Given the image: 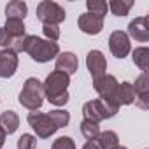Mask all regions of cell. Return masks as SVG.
<instances>
[{"label":"cell","mask_w":149,"mask_h":149,"mask_svg":"<svg viewBox=\"0 0 149 149\" xmlns=\"http://www.w3.org/2000/svg\"><path fill=\"white\" fill-rule=\"evenodd\" d=\"M68 84H70V76L58 72V70H53L42 83L44 97L49 100V104L61 107L68 102V91H67Z\"/></svg>","instance_id":"obj_1"},{"label":"cell","mask_w":149,"mask_h":149,"mask_svg":"<svg viewBox=\"0 0 149 149\" xmlns=\"http://www.w3.org/2000/svg\"><path fill=\"white\" fill-rule=\"evenodd\" d=\"M25 53H28L30 58L37 63H47L60 54V46L56 42L40 39L37 35H26Z\"/></svg>","instance_id":"obj_2"},{"label":"cell","mask_w":149,"mask_h":149,"mask_svg":"<svg viewBox=\"0 0 149 149\" xmlns=\"http://www.w3.org/2000/svg\"><path fill=\"white\" fill-rule=\"evenodd\" d=\"M18 102L28 109V111H39L44 104V88H42V83L37 79V77H28L23 84V90L19 91V97H18Z\"/></svg>","instance_id":"obj_3"},{"label":"cell","mask_w":149,"mask_h":149,"mask_svg":"<svg viewBox=\"0 0 149 149\" xmlns=\"http://www.w3.org/2000/svg\"><path fill=\"white\" fill-rule=\"evenodd\" d=\"M119 111V105L118 104H112V102H107L104 98H97V100H90L83 105V116L84 119H90V121H95V123H100L107 118H112L116 116Z\"/></svg>","instance_id":"obj_4"},{"label":"cell","mask_w":149,"mask_h":149,"mask_svg":"<svg viewBox=\"0 0 149 149\" xmlns=\"http://www.w3.org/2000/svg\"><path fill=\"white\" fill-rule=\"evenodd\" d=\"M35 14L37 19L42 21L44 25H60L67 18L65 9L56 2H51V0H42L35 9Z\"/></svg>","instance_id":"obj_5"},{"label":"cell","mask_w":149,"mask_h":149,"mask_svg":"<svg viewBox=\"0 0 149 149\" xmlns=\"http://www.w3.org/2000/svg\"><path fill=\"white\" fill-rule=\"evenodd\" d=\"M26 119H28V125L33 128V132L37 133L39 139H49L58 130V126L49 118V114H44V112H30Z\"/></svg>","instance_id":"obj_6"},{"label":"cell","mask_w":149,"mask_h":149,"mask_svg":"<svg viewBox=\"0 0 149 149\" xmlns=\"http://www.w3.org/2000/svg\"><path fill=\"white\" fill-rule=\"evenodd\" d=\"M118 79L114 76H111V74H105V76H102L100 79L93 81V88L97 90V93L100 95V98L107 100V102H112V104H118ZM119 105V104H118Z\"/></svg>","instance_id":"obj_7"},{"label":"cell","mask_w":149,"mask_h":149,"mask_svg":"<svg viewBox=\"0 0 149 149\" xmlns=\"http://www.w3.org/2000/svg\"><path fill=\"white\" fill-rule=\"evenodd\" d=\"M109 47H111V53L116 56V58H125L130 51H132V44H130V37L128 33H125L123 30H116L111 33L109 37Z\"/></svg>","instance_id":"obj_8"},{"label":"cell","mask_w":149,"mask_h":149,"mask_svg":"<svg viewBox=\"0 0 149 149\" xmlns=\"http://www.w3.org/2000/svg\"><path fill=\"white\" fill-rule=\"evenodd\" d=\"M86 67L90 70V76L93 77V81L100 79L102 76H105V70H107V61H105V56L102 51L98 49H93L88 53L86 56Z\"/></svg>","instance_id":"obj_9"},{"label":"cell","mask_w":149,"mask_h":149,"mask_svg":"<svg viewBox=\"0 0 149 149\" xmlns=\"http://www.w3.org/2000/svg\"><path fill=\"white\" fill-rule=\"evenodd\" d=\"M18 53H14L11 47L0 51V77L2 79H9L13 77L16 70H18Z\"/></svg>","instance_id":"obj_10"},{"label":"cell","mask_w":149,"mask_h":149,"mask_svg":"<svg viewBox=\"0 0 149 149\" xmlns=\"http://www.w3.org/2000/svg\"><path fill=\"white\" fill-rule=\"evenodd\" d=\"M77 26L86 35H98L104 30V18H98L91 13H84L77 18Z\"/></svg>","instance_id":"obj_11"},{"label":"cell","mask_w":149,"mask_h":149,"mask_svg":"<svg viewBox=\"0 0 149 149\" xmlns=\"http://www.w3.org/2000/svg\"><path fill=\"white\" fill-rule=\"evenodd\" d=\"M135 90V104L139 109L147 111L149 109V83H147V72H142L135 79L133 84Z\"/></svg>","instance_id":"obj_12"},{"label":"cell","mask_w":149,"mask_h":149,"mask_svg":"<svg viewBox=\"0 0 149 149\" xmlns=\"http://www.w3.org/2000/svg\"><path fill=\"white\" fill-rule=\"evenodd\" d=\"M128 33L132 39L139 42H147L149 40V21L146 16H139L130 21L128 25Z\"/></svg>","instance_id":"obj_13"},{"label":"cell","mask_w":149,"mask_h":149,"mask_svg":"<svg viewBox=\"0 0 149 149\" xmlns=\"http://www.w3.org/2000/svg\"><path fill=\"white\" fill-rule=\"evenodd\" d=\"M77 65H79L77 56L74 54V53H70V51H65V53H60L56 56L54 70L63 72V74H67V76H72V74L77 70Z\"/></svg>","instance_id":"obj_14"},{"label":"cell","mask_w":149,"mask_h":149,"mask_svg":"<svg viewBox=\"0 0 149 149\" xmlns=\"http://www.w3.org/2000/svg\"><path fill=\"white\" fill-rule=\"evenodd\" d=\"M28 13V6L26 2H21V0H13V2H9L6 6V16L7 19H25Z\"/></svg>","instance_id":"obj_15"},{"label":"cell","mask_w":149,"mask_h":149,"mask_svg":"<svg viewBox=\"0 0 149 149\" xmlns=\"http://www.w3.org/2000/svg\"><path fill=\"white\" fill-rule=\"evenodd\" d=\"M19 126V116L14 111H6L0 114V128H2L6 133H14Z\"/></svg>","instance_id":"obj_16"},{"label":"cell","mask_w":149,"mask_h":149,"mask_svg":"<svg viewBox=\"0 0 149 149\" xmlns=\"http://www.w3.org/2000/svg\"><path fill=\"white\" fill-rule=\"evenodd\" d=\"M116 98H118V104H119V105H130V104H133V102H135V90H133V84L128 83V81L121 83V84L118 86V95H116Z\"/></svg>","instance_id":"obj_17"},{"label":"cell","mask_w":149,"mask_h":149,"mask_svg":"<svg viewBox=\"0 0 149 149\" xmlns=\"http://www.w3.org/2000/svg\"><path fill=\"white\" fill-rule=\"evenodd\" d=\"M97 142L100 144L102 149H114L119 146V137L116 132L105 130V132H100V135L97 137Z\"/></svg>","instance_id":"obj_18"},{"label":"cell","mask_w":149,"mask_h":149,"mask_svg":"<svg viewBox=\"0 0 149 149\" xmlns=\"http://www.w3.org/2000/svg\"><path fill=\"white\" fill-rule=\"evenodd\" d=\"M107 7L114 16H126L128 11L133 7V0H112L107 4Z\"/></svg>","instance_id":"obj_19"},{"label":"cell","mask_w":149,"mask_h":149,"mask_svg":"<svg viewBox=\"0 0 149 149\" xmlns=\"http://www.w3.org/2000/svg\"><path fill=\"white\" fill-rule=\"evenodd\" d=\"M133 63L142 72H147V68H149V49L147 47H137L133 51Z\"/></svg>","instance_id":"obj_20"},{"label":"cell","mask_w":149,"mask_h":149,"mask_svg":"<svg viewBox=\"0 0 149 149\" xmlns=\"http://www.w3.org/2000/svg\"><path fill=\"white\" fill-rule=\"evenodd\" d=\"M81 133H83L88 140H95V139L100 135V126H98V123H95V121L83 119V121H81Z\"/></svg>","instance_id":"obj_21"},{"label":"cell","mask_w":149,"mask_h":149,"mask_svg":"<svg viewBox=\"0 0 149 149\" xmlns=\"http://www.w3.org/2000/svg\"><path fill=\"white\" fill-rule=\"evenodd\" d=\"M4 28L9 32V35H11L13 39L26 35V33H25V23H23L21 19H7L6 25H4Z\"/></svg>","instance_id":"obj_22"},{"label":"cell","mask_w":149,"mask_h":149,"mask_svg":"<svg viewBox=\"0 0 149 149\" xmlns=\"http://www.w3.org/2000/svg\"><path fill=\"white\" fill-rule=\"evenodd\" d=\"M86 7H88V13L98 16V18H104L107 14V2H104V0H88L86 2Z\"/></svg>","instance_id":"obj_23"},{"label":"cell","mask_w":149,"mask_h":149,"mask_svg":"<svg viewBox=\"0 0 149 149\" xmlns=\"http://www.w3.org/2000/svg\"><path fill=\"white\" fill-rule=\"evenodd\" d=\"M47 114H49V118L54 121V125L58 126V130H60V128H63V126H67V125H68V121H70V114H68L67 111H61V109L51 111V112H47Z\"/></svg>","instance_id":"obj_24"},{"label":"cell","mask_w":149,"mask_h":149,"mask_svg":"<svg viewBox=\"0 0 149 149\" xmlns=\"http://www.w3.org/2000/svg\"><path fill=\"white\" fill-rule=\"evenodd\" d=\"M35 142H37V137L35 135L23 133L18 139V149H35Z\"/></svg>","instance_id":"obj_25"},{"label":"cell","mask_w":149,"mask_h":149,"mask_svg":"<svg viewBox=\"0 0 149 149\" xmlns=\"http://www.w3.org/2000/svg\"><path fill=\"white\" fill-rule=\"evenodd\" d=\"M42 32L46 35V40L56 42L60 39V28H58V25H44L42 26Z\"/></svg>","instance_id":"obj_26"},{"label":"cell","mask_w":149,"mask_h":149,"mask_svg":"<svg viewBox=\"0 0 149 149\" xmlns=\"http://www.w3.org/2000/svg\"><path fill=\"white\" fill-rule=\"evenodd\" d=\"M51 149H76V142L70 137H60L53 142Z\"/></svg>","instance_id":"obj_27"},{"label":"cell","mask_w":149,"mask_h":149,"mask_svg":"<svg viewBox=\"0 0 149 149\" xmlns=\"http://www.w3.org/2000/svg\"><path fill=\"white\" fill-rule=\"evenodd\" d=\"M11 44H13V37H11L9 32L2 26V28H0V46H2L4 49H7V47H11Z\"/></svg>","instance_id":"obj_28"},{"label":"cell","mask_w":149,"mask_h":149,"mask_svg":"<svg viewBox=\"0 0 149 149\" xmlns=\"http://www.w3.org/2000/svg\"><path fill=\"white\" fill-rule=\"evenodd\" d=\"M83 149H102V147H100V144H98L97 139H95V140H88V142L83 146Z\"/></svg>","instance_id":"obj_29"},{"label":"cell","mask_w":149,"mask_h":149,"mask_svg":"<svg viewBox=\"0 0 149 149\" xmlns=\"http://www.w3.org/2000/svg\"><path fill=\"white\" fill-rule=\"evenodd\" d=\"M6 137H7V133H6L2 128H0V149H2V146L6 144Z\"/></svg>","instance_id":"obj_30"},{"label":"cell","mask_w":149,"mask_h":149,"mask_svg":"<svg viewBox=\"0 0 149 149\" xmlns=\"http://www.w3.org/2000/svg\"><path fill=\"white\" fill-rule=\"evenodd\" d=\"M114 149H128V147H125V146H118V147H114Z\"/></svg>","instance_id":"obj_31"}]
</instances>
